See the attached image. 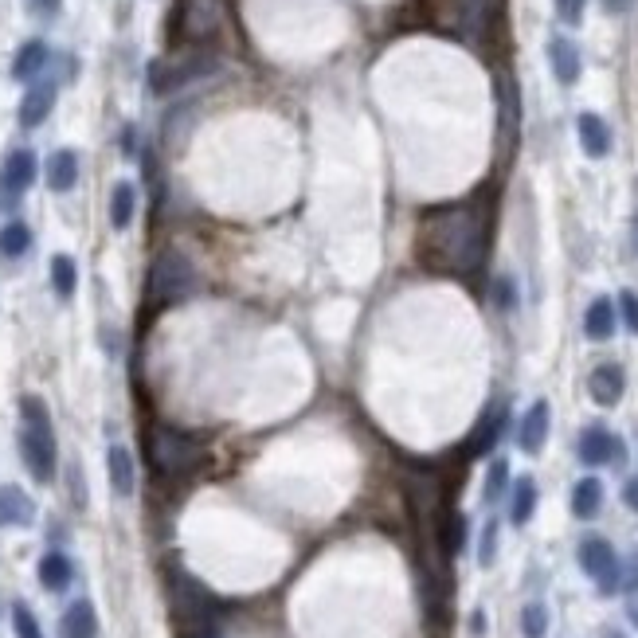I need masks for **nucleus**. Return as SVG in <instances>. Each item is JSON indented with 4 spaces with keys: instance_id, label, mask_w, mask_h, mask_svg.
I'll list each match as a JSON object with an SVG mask.
<instances>
[{
    "instance_id": "obj_6",
    "label": "nucleus",
    "mask_w": 638,
    "mask_h": 638,
    "mask_svg": "<svg viewBox=\"0 0 638 638\" xmlns=\"http://www.w3.org/2000/svg\"><path fill=\"white\" fill-rule=\"evenodd\" d=\"M208 71H216V55H208V51H184L181 59H173V63H153V91L157 94L177 91L184 83L204 79Z\"/></svg>"
},
{
    "instance_id": "obj_13",
    "label": "nucleus",
    "mask_w": 638,
    "mask_h": 638,
    "mask_svg": "<svg viewBox=\"0 0 638 638\" xmlns=\"http://www.w3.org/2000/svg\"><path fill=\"white\" fill-rule=\"evenodd\" d=\"M51 106H55V83L44 79V83H36L32 91L24 94V102H20V126H24V130L44 126V118L51 114Z\"/></svg>"
},
{
    "instance_id": "obj_38",
    "label": "nucleus",
    "mask_w": 638,
    "mask_h": 638,
    "mask_svg": "<svg viewBox=\"0 0 638 638\" xmlns=\"http://www.w3.org/2000/svg\"><path fill=\"white\" fill-rule=\"evenodd\" d=\"M623 502H627L638 513V478H631V482L623 486Z\"/></svg>"
},
{
    "instance_id": "obj_21",
    "label": "nucleus",
    "mask_w": 638,
    "mask_h": 638,
    "mask_svg": "<svg viewBox=\"0 0 638 638\" xmlns=\"http://www.w3.org/2000/svg\"><path fill=\"white\" fill-rule=\"evenodd\" d=\"M44 63H47V44L32 40V44H24L16 51V59H12V79H16V83H32V79L44 71Z\"/></svg>"
},
{
    "instance_id": "obj_20",
    "label": "nucleus",
    "mask_w": 638,
    "mask_h": 638,
    "mask_svg": "<svg viewBox=\"0 0 638 638\" xmlns=\"http://www.w3.org/2000/svg\"><path fill=\"white\" fill-rule=\"evenodd\" d=\"M490 4L494 0H458V32L466 40H482V32L490 24Z\"/></svg>"
},
{
    "instance_id": "obj_11",
    "label": "nucleus",
    "mask_w": 638,
    "mask_h": 638,
    "mask_svg": "<svg viewBox=\"0 0 638 638\" xmlns=\"http://www.w3.org/2000/svg\"><path fill=\"white\" fill-rule=\"evenodd\" d=\"M548 63H552L556 83H564V87H572V83L580 79V71H584L580 47L572 44V40H564V36H552V40H548Z\"/></svg>"
},
{
    "instance_id": "obj_30",
    "label": "nucleus",
    "mask_w": 638,
    "mask_h": 638,
    "mask_svg": "<svg viewBox=\"0 0 638 638\" xmlns=\"http://www.w3.org/2000/svg\"><path fill=\"white\" fill-rule=\"evenodd\" d=\"M505 486H509V462H505V458H494V462H490V474H486V502L490 505L498 502L505 494Z\"/></svg>"
},
{
    "instance_id": "obj_36",
    "label": "nucleus",
    "mask_w": 638,
    "mask_h": 638,
    "mask_svg": "<svg viewBox=\"0 0 638 638\" xmlns=\"http://www.w3.org/2000/svg\"><path fill=\"white\" fill-rule=\"evenodd\" d=\"M28 8H32V16H44V20H51V16H59L63 0H28Z\"/></svg>"
},
{
    "instance_id": "obj_25",
    "label": "nucleus",
    "mask_w": 638,
    "mask_h": 638,
    "mask_svg": "<svg viewBox=\"0 0 638 638\" xmlns=\"http://www.w3.org/2000/svg\"><path fill=\"white\" fill-rule=\"evenodd\" d=\"M71 576H75V568H71V560L63 552H47L40 560V584L47 592H63L71 584Z\"/></svg>"
},
{
    "instance_id": "obj_29",
    "label": "nucleus",
    "mask_w": 638,
    "mask_h": 638,
    "mask_svg": "<svg viewBox=\"0 0 638 638\" xmlns=\"http://www.w3.org/2000/svg\"><path fill=\"white\" fill-rule=\"evenodd\" d=\"M521 635L525 638H545L548 635V607L545 603H529L521 611Z\"/></svg>"
},
{
    "instance_id": "obj_4",
    "label": "nucleus",
    "mask_w": 638,
    "mask_h": 638,
    "mask_svg": "<svg viewBox=\"0 0 638 638\" xmlns=\"http://www.w3.org/2000/svg\"><path fill=\"white\" fill-rule=\"evenodd\" d=\"M145 455H149V466L161 478H188L192 470H200L204 447L192 435L169 427V423H153L149 435H145Z\"/></svg>"
},
{
    "instance_id": "obj_12",
    "label": "nucleus",
    "mask_w": 638,
    "mask_h": 638,
    "mask_svg": "<svg viewBox=\"0 0 638 638\" xmlns=\"http://www.w3.org/2000/svg\"><path fill=\"white\" fill-rule=\"evenodd\" d=\"M548 404L545 400H537L533 408L525 411V419H521V431H517V447L525 451V455H541L545 451V439H548Z\"/></svg>"
},
{
    "instance_id": "obj_32",
    "label": "nucleus",
    "mask_w": 638,
    "mask_h": 638,
    "mask_svg": "<svg viewBox=\"0 0 638 638\" xmlns=\"http://www.w3.org/2000/svg\"><path fill=\"white\" fill-rule=\"evenodd\" d=\"M494 556H498V521H490V525L482 529V548H478V564H482V568H490V564H494Z\"/></svg>"
},
{
    "instance_id": "obj_37",
    "label": "nucleus",
    "mask_w": 638,
    "mask_h": 638,
    "mask_svg": "<svg viewBox=\"0 0 638 638\" xmlns=\"http://www.w3.org/2000/svg\"><path fill=\"white\" fill-rule=\"evenodd\" d=\"M638 0H603V8L611 12V16H623V12H631Z\"/></svg>"
},
{
    "instance_id": "obj_40",
    "label": "nucleus",
    "mask_w": 638,
    "mask_h": 638,
    "mask_svg": "<svg viewBox=\"0 0 638 638\" xmlns=\"http://www.w3.org/2000/svg\"><path fill=\"white\" fill-rule=\"evenodd\" d=\"M603 638H627V635H619V631H607Z\"/></svg>"
},
{
    "instance_id": "obj_24",
    "label": "nucleus",
    "mask_w": 638,
    "mask_h": 638,
    "mask_svg": "<svg viewBox=\"0 0 638 638\" xmlns=\"http://www.w3.org/2000/svg\"><path fill=\"white\" fill-rule=\"evenodd\" d=\"M599 509H603V482H599V478L576 482V490H572V513H576L580 521H592Z\"/></svg>"
},
{
    "instance_id": "obj_27",
    "label": "nucleus",
    "mask_w": 638,
    "mask_h": 638,
    "mask_svg": "<svg viewBox=\"0 0 638 638\" xmlns=\"http://www.w3.org/2000/svg\"><path fill=\"white\" fill-rule=\"evenodd\" d=\"M51 286L59 298H71L75 286H79V271H75V259L71 255H55L51 259Z\"/></svg>"
},
{
    "instance_id": "obj_5",
    "label": "nucleus",
    "mask_w": 638,
    "mask_h": 638,
    "mask_svg": "<svg viewBox=\"0 0 638 638\" xmlns=\"http://www.w3.org/2000/svg\"><path fill=\"white\" fill-rule=\"evenodd\" d=\"M228 0H181L177 4V40L188 47L208 44L224 28Z\"/></svg>"
},
{
    "instance_id": "obj_41",
    "label": "nucleus",
    "mask_w": 638,
    "mask_h": 638,
    "mask_svg": "<svg viewBox=\"0 0 638 638\" xmlns=\"http://www.w3.org/2000/svg\"><path fill=\"white\" fill-rule=\"evenodd\" d=\"M635 251H638V216H635Z\"/></svg>"
},
{
    "instance_id": "obj_31",
    "label": "nucleus",
    "mask_w": 638,
    "mask_h": 638,
    "mask_svg": "<svg viewBox=\"0 0 638 638\" xmlns=\"http://www.w3.org/2000/svg\"><path fill=\"white\" fill-rule=\"evenodd\" d=\"M12 627H16V638H44L40 623H36V615H32L24 603H16V607H12Z\"/></svg>"
},
{
    "instance_id": "obj_33",
    "label": "nucleus",
    "mask_w": 638,
    "mask_h": 638,
    "mask_svg": "<svg viewBox=\"0 0 638 638\" xmlns=\"http://www.w3.org/2000/svg\"><path fill=\"white\" fill-rule=\"evenodd\" d=\"M619 314L627 321V329L638 333V294L635 290H623V294H619Z\"/></svg>"
},
{
    "instance_id": "obj_1",
    "label": "nucleus",
    "mask_w": 638,
    "mask_h": 638,
    "mask_svg": "<svg viewBox=\"0 0 638 638\" xmlns=\"http://www.w3.org/2000/svg\"><path fill=\"white\" fill-rule=\"evenodd\" d=\"M490 255V216L478 200L435 204L419 216L415 259L443 278H474Z\"/></svg>"
},
{
    "instance_id": "obj_39",
    "label": "nucleus",
    "mask_w": 638,
    "mask_h": 638,
    "mask_svg": "<svg viewBox=\"0 0 638 638\" xmlns=\"http://www.w3.org/2000/svg\"><path fill=\"white\" fill-rule=\"evenodd\" d=\"M486 631V615L482 611H474V635H482Z\"/></svg>"
},
{
    "instance_id": "obj_7",
    "label": "nucleus",
    "mask_w": 638,
    "mask_h": 638,
    "mask_svg": "<svg viewBox=\"0 0 638 638\" xmlns=\"http://www.w3.org/2000/svg\"><path fill=\"white\" fill-rule=\"evenodd\" d=\"M580 568L588 572L595 580V588L599 595H615L619 592V576H623V568H619V556H615V548L607 545L603 537H588L584 545H580Z\"/></svg>"
},
{
    "instance_id": "obj_35",
    "label": "nucleus",
    "mask_w": 638,
    "mask_h": 638,
    "mask_svg": "<svg viewBox=\"0 0 638 638\" xmlns=\"http://www.w3.org/2000/svg\"><path fill=\"white\" fill-rule=\"evenodd\" d=\"M584 4L588 0H556V12H560L564 24H580L584 20Z\"/></svg>"
},
{
    "instance_id": "obj_14",
    "label": "nucleus",
    "mask_w": 638,
    "mask_h": 638,
    "mask_svg": "<svg viewBox=\"0 0 638 638\" xmlns=\"http://www.w3.org/2000/svg\"><path fill=\"white\" fill-rule=\"evenodd\" d=\"M32 521H36V502L20 486H0V529L32 525Z\"/></svg>"
},
{
    "instance_id": "obj_16",
    "label": "nucleus",
    "mask_w": 638,
    "mask_h": 638,
    "mask_svg": "<svg viewBox=\"0 0 638 638\" xmlns=\"http://www.w3.org/2000/svg\"><path fill=\"white\" fill-rule=\"evenodd\" d=\"M94 635H98V615H94V607L87 599L71 603V607L63 611V619H59V638H94Z\"/></svg>"
},
{
    "instance_id": "obj_9",
    "label": "nucleus",
    "mask_w": 638,
    "mask_h": 638,
    "mask_svg": "<svg viewBox=\"0 0 638 638\" xmlns=\"http://www.w3.org/2000/svg\"><path fill=\"white\" fill-rule=\"evenodd\" d=\"M580 462L584 466H603V462H623V443L607 431V427H588L584 435H580Z\"/></svg>"
},
{
    "instance_id": "obj_22",
    "label": "nucleus",
    "mask_w": 638,
    "mask_h": 638,
    "mask_svg": "<svg viewBox=\"0 0 638 638\" xmlns=\"http://www.w3.org/2000/svg\"><path fill=\"white\" fill-rule=\"evenodd\" d=\"M134 212H137V192L130 181L114 184V192H110V224L118 231H126L134 224Z\"/></svg>"
},
{
    "instance_id": "obj_23",
    "label": "nucleus",
    "mask_w": 638,
    "mask_h": 638,
    "mask_svg": "<svg viewBox=\"0 0 638 638\" xmlns=\"http://www.w3.org/2000/svg\"><path fill=\"white\" fill-rule=\"evenodd\" d=\"M584 333H588L592 341H607V337L615 333V306H611V298H595L592 306H588Z\"/></svg>"
},
{
    "instance_id": "obj_8",
    "label": "nucleus",
    "mask_w": 638,
    "mask_h": 638,
    "mask_svg": "<svg viewBox=\"0 0 638 638\" xmlns=\"http://www.w3.org/2000/svg\"><path fill=\"white\" fill-rule=\"evenodd\" d=\"M36 181V157H32V149H16V153H8V161H4V169H0V192H4V204H12L16 196H24L28 188Z\"/></svg>"
},
{
    "instance_id": "obj_18",
    "label": "nucleus",
    "mask_w": 638,
    "mask_h": 638,
    "mask_svg": "<svg viewBox=\"0 0 638 638\" xmlns=\"http://www.w3.org/2000/svg\"><path fill=\"white\" fill-rule=\"evenodd\" d=\"M79 181V157L71 149H59L47 157V188L51 192H71Z\"/></svg>"
},
{
    "instance_id": "obj_3",
    "label": "nucleus",
    "mask_w": 638,
    "mask_h": 638,
    "mask_svg": "<svg viewBox=\"0 0 638 638\" xmlns=\"http://www.w3.org/2000/svg\"><path fill=\"white\" fill-rule=\"evenodd\" d=\"M20 415H24V427H20L24 466H28V474L36 482H51L55 478V431H51V415H47L44 400L40 396H24Z\"/></svg>"
},
{
    "instance_id": "obj_28",
    "label": "nucleus",
    "mask_w": 638,
    "mask_h": 638,
    "mask_svg": "<svg viewBox=\"0 0 638 638\" xmlns=\"http://www.w3.org/2000/svg\"><path fill=\"white\" fill-rule=\"evenodd\" d=\"M28 247H32V228H28V224L12 220L8 228L0 231V255H4V259H20Z\"/></svg>"
},
{
    "instance_id": "obj_19",
    "label": "nucleus",
    "mask_w": 638,
    "mask_h": 638,
    "mask_svg": "<svg viewBox=\"0 0 638 638\" xmlns=\"http://www.w3.org/2000/svg\"><path fill=\"white\" fill-rule=\"evenodd\" d=\"M106 466H110V486L118 498H130L137 486V470H134V455L126 447H110L106 455Z\"/></svg>"
},
{
    "instance_id": "obj_15",
    "label": "nucleus",
    "mask_w": 638,
    "mask_h": 638,
    "mask_svg": "<svg viewBox=\"0 0 638 638\" xmlns=\"http://www.w3.org/2000/svg\"><path fill=\"white\" fill-rule=\"evenodd\" d=\"M502 427H505V408H490L482 419H478V427H474V435H470V443H466V455L478 458L486 455V451H494V443L502 439Z\"/></svg>"
},
{
    "instance_id": "obj_17",
    "label": "nucleus",
    "mask_w": 638,
    "mask_h": 638,
    "mask_svg": "<svg viewBox=\"0 0 638 638\" xmlns=\"http://www.w3.org/2000/svg\"><path fill=\"white\" fill-rule=\"evenodd\" d=\"M576 130H580V145H584V153H588L592 161L611 153V130H607V122H603L599 114H580Z\"/></svg>"
},
{
    "instance_id": "obj_2",
    "label": "nucleus",
    "mask_w": 638,
    "mask_h": 638,
    "mask_svg": "<svg viewBox=\"0 0 638 638\" xmlns=\"http://www.w3.org/2000/svg\"><path fill=\"white\" fill-rule=\"evenodd\" d=\"M196 286H200V278H196L192 259L177 247H161L149 263V274H145V306L153 314L169 310V306H181L196 294Z\"/></svg>"
},
{
    "instance_id": "obj_34",
    "label": "nucleus",
    "mask_w": 638,
    "mask_h": 638,
    "mask_svg": "<svg viewBox=\"0 0 638 638\" xmlns=\"http://www.w3.org/2000/svg\"><path fill=\"white\" fill-rule=\"evenodd\" d=\"M494 298H498V306L502 310H513V302H517V286H513V278L502 274L498 282H494Z\"/></svg>"
},
{
    "instance_id": "obj_10",
    "label": "nucleus",
    "mask_w": 638,
    "mask_h": 638,
    "mask_svg": "<svg viewBox=\"0 0 638 638\" xmlns=\"http://www.w3.org/2000/svg\"><path fill=\"white\" fill-rule=\"evenodd\" d=\"M623 388H627V376H623V368L619 365H595L592 376H588V392H592V400L599 408H615L619 400H623Z\"/></svg>"
},
{
    "instance_id": "obj_26",
    "label": "nucleus",
    "mask_w": 638,
    "mask_h": 638,
    "mask_svg": "<svg viewBox=\"0 0 638 638\" xmlns=\"http://www.w3.org/2000/svg\"><path fill=\"white\" fill-rule=\"evenodd\" d=\"M533 509H537V482H533V478H521V482L513 486V502H509V521H513V525H529Z\"/></svg>"
}]
</instances>
